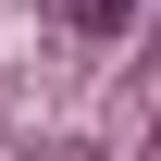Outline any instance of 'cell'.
I'll use <instances>...</instances> for the list:
<instances>
[{
    "label": "cell",
    "mask_w": 161,
    "mask_h": 161,
    "mask_svg": "<svg viewBox=\"0 0 161 161\" xmlns=\"http://www.w3.org/2000/svg\"><path fill=\"white\" fill-rule=\"evenodd\" d=\"M136 13H149V0H62V25H75V37H124Z\"/></svg>",
    "instance_id": "1"
}]
</instances>
